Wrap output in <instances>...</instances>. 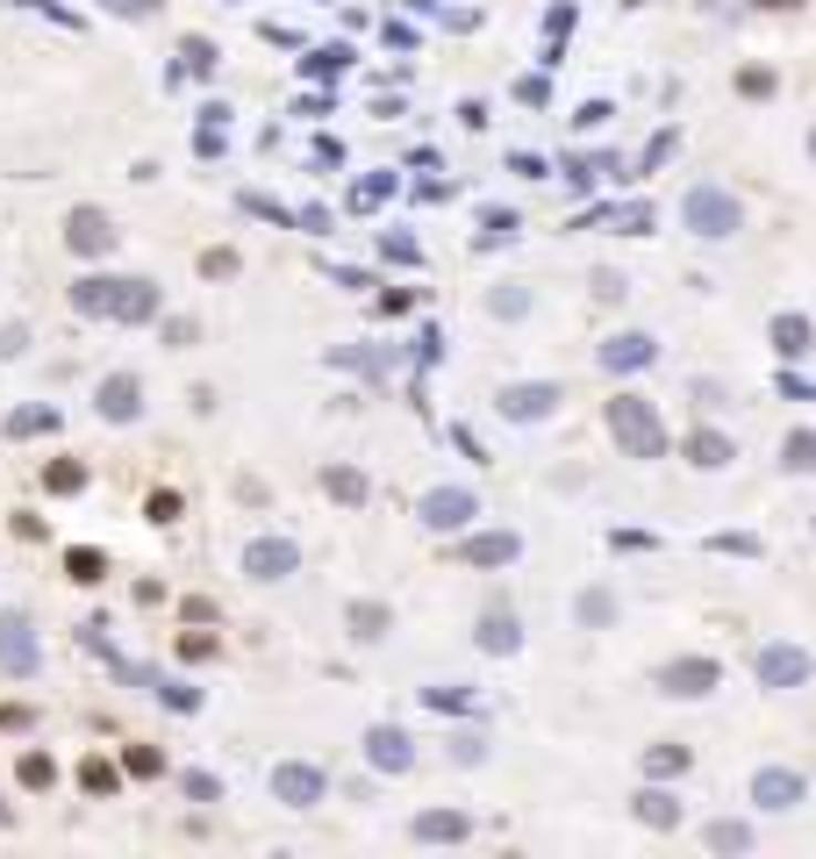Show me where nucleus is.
Segmentation results:
<instances>
[{"mask_svg": "<svg viewBox=\"0 0 816 859\" xmlns=\"http://www.w3.org/2000/svg\"><path fill=\"white\" fill-rule=\"evenodd\" d=\"M609 423H616V437H624V444L638 451V459H652V451H659V423H652V416H645L630 395H624V401H609Z\"/></svg>", "mask_w": 816, "mask_h": 859, "instance_id": "nucleus-1", "label": "nucleus"}, {"mask_svg": "<svg viewBox=\"0 0 816 859\" xmlns=\"http://www.w3.org/2000/svg\"><path fill=\"white\" fill-rule=\"evenodd\" d=\"M716 688V659H680L667 667V695H709Z\"/></svg>", "mask_w": 816, "mask_h": 859, "instance_id": "nucleus-2", "label": "nucleus"}, {"mask_svg": "<svg viewBox=\"0 0 816 859\" xmlns=\"http://www.w3.org/2000/svg\"><path fill=\"white\" fill-rule=\"evenodd\" d=\"M688 216L702 222V237H723V230H731V201H723V193H694Z\"/></svg>", "mask_w": 816, "mask_h": 859, "instance_id": "nucleus-3", "label": "nucleus"}, {"mask_svg": "<svg viewBox=\"0 0 816 859\" xmlns=\"http://www.w3.org/2000/svg\"><path fill=\"white\" fill-rule=\"evenodd\" d=\"M531 409H552V387H516L509 395V416H531Z\"/></svg>", "mask_w": 816, "mask_h": 859, "instance_id": "nucleus-4", "label": "nucleus"}, {"mask_svg": "<svg viewBox=\"0 0 816 859\" xmlns=\"http://www.w3.org/2000/svg\"><path fill=\"white\" fill-rule=\"evenodd\" d=\"M760 673H774V681H795V673H803V659H795V652H774V659H760Z\"/></svg>", "mask_w": 816, "mask_h": 859, "instance_id": "nucleus-5", "label": "nucleus"}, {"mask_svg": "<svg viewBox=\"0 0 816 859\" xmlns=\"http://www.w3.org/2000/svg\"><path fill=\"white\" fill-rule=\"evenodd\" d=\"M694 459H702V465H723V459H731V444H723V437H694Z\"/></svg>", "mask_w": 816, "mask_h": 859, "instance_id": "nucleus-6", "label": "nucleus"}, {"mask_svg": "<svg viewBox=\"0 0 816 859\" xmlns=\"http://www.w3.org/2000/svg\"><path fill=\"white\" fill-rule=\"evenodd\" d=\"M101 237H108V230H101V216H80V222H72V244H86V251H94Z\"/></svg>", "mask_w": 816, "mask_h": 859, "instance_id": "nucleus-7", "label": "nucleus"}, {"mask_svg": "<svg viewBox=\"0 0 816 859\" xmlns=\"http://www.w3.org/2000/svg\"><path fill=\"white\" fill-rule=\"evenodd\" d=\"M430 509H437V523H459V516H465V502H459V494H437Z\"/></svg>", "mask_w": 816, "mask_h": 859, "instance_id": "nucleus-8", "label": "nucleus"}, {"mask_svg": "<svg viewBox=\"0 0 816 859\" xmlns=\"http://www.w3.org/2000/svg\"><path fill=\"white\" fill-rule=\"evenodd\" d=\"M766 8H795V0H766Z\"/></svg>", "mask_w": 816, "mask_h": 859, "instance_id": "nucleus-9", "label": "nucleus"}]
</instances>
